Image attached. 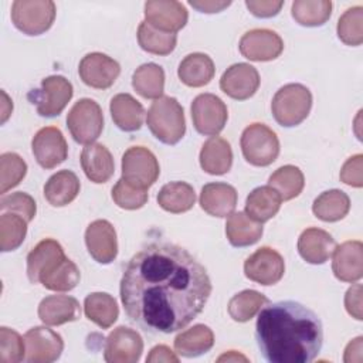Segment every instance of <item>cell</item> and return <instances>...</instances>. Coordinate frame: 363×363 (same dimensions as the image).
I'll return each instance as SVG.
<instances>
[{
    "instance_id": "1",
    "label": "cell",
    "mask_w": 363,
    "mask_h": 363,
    "mask_svg": "<svg viewBox=\"0 0 363 363\" xmlns=\"http://www.w3.org/2000/svg\"><path fill=\"white\" fill-rule=\"evenodd\" d=\"M119 291L132 322L149 333H172L201 313L211 295V281L183 247L152 242L128 261Z\"/></svg>"
},
{
    "instance_id": "48",
    "label": "cell",
    "mask_w": 363,
    "mask_h": 363,
    "mask_svg": "<svg viewBox=\"0 0 363 363\" xmlns=\"http://www.w3.org/2000/svg\"><path fill=\"white\" fill-rule=\"evenodd\" d=\"M339 177L347 186L362 187L363 186V155L357 153L349 157L343 163Z\"/></svg>"
},
{
    "instance_id": "52",
    "label": "cell",
    "mask_w": 363,
    "mask_h": 363,
    "mask_svg": "<svg viewBox=\"0 0 363 363\" xmlns=\"http://www.w3.org/2000/svg\"><path fill=\"white\" fill-rule=\"evenodd\" d=\"M189 4L194 9H197L201 13H218V11H223L224 9H227L231 1H218V0H191L189 1Z\"/></svg>"
},
{
    "instance_id": "28",
    "label": "cell",
    "mask_w": 363,
    "mask_h": 363,
    "mask_svg": "<svg viewBox=\"0 0 363 363\" xmlns=\"http://www.w3.org/2000/svg\"><path fill=\"white\" fill-rule=\"evenodd\" d=\"M216 68L213 60L203 52H193L186 55L177 68L180 81L191 88L207 85L214 77Z\"/></svg>"
},
{
    "instance_id": "12",
    "label": "cell",
    "mask_w": 363,
    "mask_h": 363,
    "mask_svg": "<svg viewBox=\"0 0 363 363\" xmlns=\"http://www.w3.org/2000/svg\"><path fill=\"white\" fill-rule=\"evenodd\" d=\"M26 359L30 363H51L64 350L62 337L50 328L34 326L24 335Z\"/></svg>"
},
{
    "instance_id": "15",
    "label": "cell",
    "mask_w": 363,
    "mask_h": 363,
    "mask_svg": "<svg viewBox=\"0 0 363 363\" xmlns=\"http://www.w3.org/2000/svg\"><path fill=\"white\" fill-rule=\"evenodd\" d=\"M189 20V13L180 1L149 0L145 3V21L153 28L176 34Z\"/></svg>"
},
{
    "instance_id": "54",
    "label": "cell",
    "mask_w": 363,
    "mask_h": 363,
    "mask_svg": "<svg viewBox=\"0 0 363 363\" xmlns=\"http://www.w3.org/2000/svg\"><path fill=\"white\" fill-rule=\"evenodd\" d=\"M218 362H223V360H227V362H238V360H242V362H247L248 359L240 353H237L235 350H230L228 353H224L223 356H220L217 359Z\"/></svg>"
},
{
    "instance_id": "37",
    "label": "cell",
    "mask_w": 363,
    "mask_h": 363,
    "mask_svg": "<svg viewBox=\"0 0 363 363\" xmlns=\"http://www.w3.org/2000/svg\"><path fill=\"white\" fill-rule=\"evenodd\" d=\"M291 14L294 20L305 27L325 24L332 14L330 0H296L292 3Z\"/></svg>"
},
{
    "instance_id": "25",
    "label": "cell",
    "mask_w": 363,
    "mask_h": 363,
    "mask_svg": "<svg viewBox=\"0 0 363 363\" xmlns=\"http://www.w3.org/2000/svg\"><path fill=\"white\" fill-rule=\"evenodd\" d=\"M81 166L85 176L94 183H106L115 172L111 152L101 143H89L81 152Z\"/></svg>"
},
{
    "instance_id": "21",
    "label": "cell",
    "mask_w": 363,
    "mask_h": 363,
    "mask_svg": "<svg viewBox=\"0 0 363 363\" xmlns=\"http://www.w3.org/2000/svg\"><path fill=\"white\" fill-rule=\"evenodd\" d=\"M332 271L339 281L357 282L363 275V245L360 241H345L333 251Z\"/></svg>"
},
{
    "instance_id": "51",
    "label": "cell",
    "mask_w": 363,
    "mask_h": 363,
    "mask_svg": "<svg viewBox=\"0 0 363 363\" xmlns=\"http://www.w3.org/2000/svg\"><path fill=\"white\" fill-rule=\"evenodd\" d=\"M146 362L149 363H157V362H166V363H177L179 357L174 354L173 350H170V347H167L166 345H157L155 346L149 356L146 357Z\"/></svg>"
},
{
    "instance_id": "50",
    "label": "cell",
    "mask_w": 363,
    "mask_h": 363,
    "mask_svg": "<svg viewBox=\"0 0 363 363\" xmlns=\"http://www.w3.org/2000/svg\"><path fill=\"white\" fill-rule=\"evenodd\" d=\"M345 308L347 311V313L357 319L362 320L363 319V312H362V285L360 284H354L352 285L345 295Z\"/></svg>"
},
{
    "instance_id": "44",
    "label": "cell",
    "mask_w": 363,
    "mask_h": 363,
    "mask_svg": "<svg viewBox=\"0 0 363 363\" xmlns=\"http://www.w3.org/2000/svg\"><path fill=\"white\" fill-rule=\"evenodd\" d=\"M27 173V163L14 152L0 156V193L4 194L16 187Z\"/></svg>"
},
{
    "instance_id": "41",
    "label": "cell",
    "mask_w": 363,
    "mask_h": 363,
    "mask_svg": "<svg viewBox=\"0 0 363 363\" xmlns=\"http://www.w3.org/2000/svg\"><path fill=\"white\" fill-rule=\"evenodd\" d=\"M27 234V220L16 213H1L0 216V248L3 252L17 250Z\"/></svg>"
},
{
    "instance_id": "40",
    "label": "cell",
    "mask_w": 363,
    "mask_h": 363,
    "mask_svg": "<svg viewBox=\"0 0 363 363\" xmlns=\"http://www.w3.org/2000/svg\"><path fill=\"white\" fill-rule=\"evenodd\" d=\"M138 43L142 50L156 55H167L176 48L177 35L153 28L146 21L138 27Z\"/></svg>"
},
{
    "instance_id": "38",
    "label": "cell",
    "mask_w": 363,
    "mask_h": 363,
    "mask_svg": "<svg viewBox=\"0 0 363 363\" xmlns=\"http://www.w3.org/2000/svg\"><path fill=\"white\" fill-rule=\"evenodd\" d=\"M268 303V298L254 289H244L235 294L228 301V315L235 322H248L252 319L264 305Z\"/></svg>"
},
{
    "instance_id": "30",
    "label": "cell",
    "mask_w": 363,
    "mask_h": 363,
    "mask_svg": "<svg viewBox=\"0 0 363 363\" xmlns=\"http://www.w3.org/2000/svg\"><path fill=\"white\" fill-rule=\"evenodd\" d=\"M281 196L271 186L255 187L245 200V214L258 223L271 220L281 208Z\"/></svg>"
},
{
    "instance_id": "19",
    "label": "cell",
    "mask_w": 363,
    "mask_h": 363,
    "mask_svg": "<svg viewBox=\"0 0 363 363\" xmlns=\"http://www.w3.org/2000/svg\"><path fill=\"white\" fill-rule=\"evenodd\" d=\"M79 269L78 267L65 257V254H60L51 258L38 272L37 282L50 291L65 292L74 289L79 282Z\"/></svg>"
},
{
    "instance_id": "43",
    "label": "cell",
    "mask_w": 363,
    "mask_h": 363,
    "mask_svg": "<svg viewBox=\"0 0 363 363\" xmlns=\"http://www.w3.org/2000/svg\"><path fill=\"white\" fill-rule=\"evenodd\" d=\"M64 252L61 244L52 238L40 241L27 255V277L30 282L37 284V277L41 268L54 257Z\"/></svg>"
},
{
    "instance_id": "10",
    "label": "cell",
    "mask_w": 363,
    "mask_h": 363,
    "mask_svg": "<svg viewBox=\"0 0 363 363\" xmlns=\"http://www.w3.org/2000/svg\"><path fill=\"white\" fill-rule=\"evenodd\" d=\"M191 119L199 133L217 136L227 123L228 111L214 94H200L191 102Z\"/></svg>"
},
{
    "instance_id": "29",
    "label": "cell",
    "mask_w": 363,
    "mask_h": 363,
    "mask_svg": "<svg viewBox=\"0 0 363 363\" xmlns=\"http://www.w3.org/2000/svg\"><path fill=\"white\" fill-rule=\"evenodd\" d=\"M81 189L77 174L71 170L54 173L44 184V197L54 207H64L75 200Z\"/></svg>"
},
{
    "instance_id": "22",
    "label": "cell",
    "mask_w": 363,
    "mask_h": 363,
    "mask_svg": "<svg viewBox=\"0 0 363 363\" xmlns=\"http://www.w3.org/2000/svg\"><path fill=\"white\" fill-rule=\"evenodd\" d=\"M336 248L335 238L325 230L309 227L298 238V252L309 264L318 265L329 259Z\"/></svg>"
},
{
    "instance_id": "32",
    "label": "cell",
    "mask_w": 363,
    "mask_h": 363,
    "mask_svg": "<svg viewBox=\"0 0 363 363\" xmlns=\"http://www.w3.org/2000/svg\"><path fill=\"white\" fill-rule=\"evenodd\" d=\"M214 345V333L206 325H194L179 333L174 339V349L183 357H197L207 353Z\"/></svg>"
},
{
    "instance_id": "20",
    "label": "cell",
    "mask_w": 363,
    "mask_h": 363,
    "mask_svg": "<svg viewBox=\"0 0 363 363\" xmlns=\"http://www.w3.org/2000/svg\"><path fill=\"white\" fill-rule=\"evenodd\" d=\"M89 255L99 264H111L118 255V240L113 225L106 220H95L85 230Z\"/></svg>"
},
{
    "instance_id": "11",
    "label": "cell",
    "mask_w": 363,
    "mask_h": 363,
    "mask_svg": "<svg viewBox=\"0 0 363 363\" xmlns=\"http://www.w3.org/2000/svg\"><path fill=\"white\" fill-rule=\"evenodd\" d=\"M285 272L282 255L271 247H261L244 262V274L259 285H274L281 281Z\"/></svg>"
},
{
    "instance_id": "5",
    "label": "cell",
    "mask_w": 363,
    "mask_h": 363,
    "mask_svg": "<svg viewBox=\"0 0 363 363\" xmlns=\"http://www.w3.org/2000/svg\"><path fill=\"white\" fill-rule=\"evenodd\" d=\"M240 145L244 159L252 166H269L279 155L278 136L264 123L247 126L242 130Z\"/></svg>"
},
{
    "instance_id": "45",
    "label": "cell",
    "mask_w": 363,
    "mask_h": 363,
    "mask_svg": "<svg viewBox=\"0 0 363 363\" xmlns=\"http://www.w3.org/2000/svg\"><path fill=\"white\" fill-rule=\"evenodd\" d=\"M26 359V342L14 330L6 326L0 328V362L17 363Z\"/></svg>"
},
{
    "instance_id": "26",
    "label": "cell",
    "mask_w": 363,
    "mask_h": 363,
    "mask_svg": "<svg viewBox=\"0 0 363 363\" xmlns=\"http://www.w3.org/2000/svg\"><path fill=\"white\" fill-rule=\"evenodd\" d=\"M111 116L115 125L125 132L139 130L143 125L145 109L130 94H118L111 99Z\"/></svg>"
},
{
    "instance_id": "2",
    "label": "cell",
    "mask_w": 363,
    "mask_h": 363,
    "mask_svg": "<svg viewBox=\"0 0 363 363\" xmlns=\"http://www.w3.org/2000/svg\"><path fill=\"white\" fill-rule=\"evenodd\" d=\"M255 340L269 363H309L323 345L319 316L295 301L264 306L257 318Z\"/></svg>"
},
{
    "instance_id": "7",
    "label": "cell",
    "mask_w": 363,
    "mask_h": 363,
    "mask_svg": "<svg viewBox=\"0 0 363 363\" xmlns=\"http://www.w3.org/2000/svg\"><path fill=\"white\" fill-rule=\"evenodd\" d=\"M67 126L75 142L81 145L94 143L104 129L101 106L94 99H79L67 115Z\"/></svg>"
},
{
    "instance_id": "6",
    "label": "cell",
    "mask_w": 363,
    "mask_h": 363,
    "mask_svg": "<svg viewBox=\"0 0 363 363\" xmlns=\"http://www.w3.org/2000/svg\"><path fill=\"white\" fill-rule=\"evenodd\" d=\"M55 18V3L51 0H16L11 4V21L27 35H40L50 30Z\"/></svg>"
},
{
    "instance_id": "8",
    "label": "cell",
    "mask_w": 363,
    "mask_h": 363,
    "mask_svg": "<svg viewBox=\"0 0 363 363\" xmlns=\"http://www.w3.org/2000/svg\"><path fill=\"white\" fill-rule=\"evenodd\" d=\"M74 94L72 84L62 75H50L41 81L38 89H33L27 98L35 105L37 113L45 118L60 115Z\"/></svg>"
},
{
    "instance_id": "53",
    "label": "cell",
    "mask_w": 363,
    "mask_h": 363,
    "mask_svg": "<svg viewBox=\"0 0 363 363\" xmlns=\"http://www.w3.org/2000/svg\"><path fill=\"white\" fill-rule=\"evenodd\" d=\"M362 340H363V337L359 336V337L353 339V340L347 345V347H346V350H345V362H353L352 352H353V354H357V356H356V360H362Z\"/></svg>"
},
{
    "instance_id": "33",
    "label": "cell",
    "mask_w": 363,
    "mask_h": 363,
    "mask_svg": "<svg viewBox=\"0 0 363 363\" xmlns=\"http://www.w3.org/2000/svg\"><path fill=\"white\" fill-rule=\"evenodd\" d=\"M157 204L169 213L180 214L189 211L196 203L194 189L186 182H170L157 193Z\"/></svg>"
},
{
    "instance_id": "3",
    "label": "cell",
    "mask_w": 363,
    "mask_h": 363,
    "mask_svg": "<svg viewBox=\"0 0 363 363\" xmlns=\"http://www.w3.org/2000/svg\"><path fill=\"white\" fill-rule=\"evenodd\" d=\"M146 123L153 136L164 145H176L186 133L183 106L173 96H160L152 102Z\"/></svg>"
},
{
    "instance_id": "49",
    "label": "cell",
    "mask_w": 363,
    "mask_h": 363,
    "mask_svg": "<svg viewBox=\"0 0 363 363\" xmlns=\"http://www.w3.org/2000/svg\"><path fill=\"white\" fill-rule=\"evenodd\" d=\"M247 9L255 16L261 18H268L272 16H277L284 6V1H275V0H247L245 1Z\"/></svg>"
},
{
    "instance_id": "14",
    "label": "cell",
    "mask_w": 363,
    "mask_h": 363,
    "mask_svg": "<svg viewBox=\"0 0 363 363\" xmlns=\"http://www.w3.org/2000/svg\"><path fill=\"white\" fill-rule=\"evenodd\" d=\"M31 150L37 163L44 169L57 167L68 156L65 138L55 126L41 128L31 140Z\"/></svg>"
},
{
    "instance_id": "16",
    "label": "cell",
    "mask_w": 363,
    "mask_h": 363,
    "mask_svg": "<svg viewBox=\"0 0 363 363\" xmlns=\"http://www.w3.org/2000/svg\"><path fill=\"white\" fill-rule=\"evenodd\" d=\"M78 74L85 85L96 89H106L112 86L119 77L121 65L106 54L89 52L81 60Z\"/></svg>"
},
{
    "instance_id": "4",
    "label": "cell",
    "mask_w": 363,
    "mask_h": 363,
    "mask_svg": "<svg viewBox=\"0 0 363 363\" xmlns=\"http://www.w3.org/2000/svg\"><path fill=\"white\" fill-rule=\"evenodd\" d=\"M312 108V94L302 84H286L272 98V116L281 126L292 128L302 123Z\"/></svg>"
},
{
    "instance_id": "42",
    "label": "cell",
    "mask_w": 363,
    "mask_h": 363,
    "mask_svg": "<svg viewBox=\"0 0 363 363\" xmlns=\"http://www.w3.org/2000/svg\"><path fill=\"white\" fill-rule=\"evenodd\" d=\"M337 37L347 45H360L363 43V7L347 9L337 21Z\"/></svg>"
},
{
    "instance_id": "47",
    "label": "cell",
    "mask_w": 363,
    "mask_h": 363,
    "mask_svg": "<svg viewBox=\"0 0 363 363\" xmlns=\"http://www.w3.org/2000/svg\"><path fill=\"white\" fill-rule=\"evenodd\" d=\"M0 208L1 213H16L21 217H24L27 220V223H30L37 213V204L34 201V199L23 191H17V193H11L9 196H4L0 200Z\"/></svg>"
},
{
    "instance_id": "39",
    "label": "cell",
    "mask_w": 363,
    "mask_h": 363,
    "mask_svg": "<svg viewBox=\"0 0 363 363\" xmlns=\"http://www.w3.org/2000/svg\"><path fill=\"white\" fill-rule=\"evenodd\" d=\"M268 186L275 189L282 200H292L298 197L303 190V173L294 164H285L269 176Z\"/></svg>"
},
{
    "instance_id": "46",
    "label": "cell",
    "mask_w": 363,
    "mask_h": 363,
    "mask_svg": "<svg viewBox=\"0 0 363 363\" xmlns=\"http://www.w3.org/2000/svg\"><path fill=\"white\" fill-rule=\"evenodd\" d=\"M147 190H140L128 184L123 179H119L112 187V200L115 204L125 210H138L147 201Z\"/></svg>"
},
{
    "instance_id": "35",
    "label": "cell",
    "mask_w": 363,
    "mask_h": 363,
    "mask_svg": "<svg viewBox=\"0 0 363 363\" xmlns=\"http://www.w3.org/2000/svg\"><path fill=\"white\" fill-rule=\"evenodd\" d=\"M349 210H350L349 196L345 191L337 189H332L320 193L312 204L313 214L319 220L326 223L342 220L345 216H347Z\"/></svg>"
},
{
    "instance_id": "36",
    "label": "cell",
    "mask_w": 363,
    "mask_h": 363,
    "mask_svg": "<svg viewBox=\"0 0 363 363\" xmlns=\"http://www.w3.org/2000/svg\"><path fill=\"white\" fill-rule=\"evenodd\" d=\"M133 89L146 99H157L164 91V71L155 62H147L136 68L132 75Z\"/></svg>"
},
{
    "instance_id": "27",
    "label": "cell",
    "mask_w": 363,
    "mask_h": 363,
    "mask_svg": "<svg viewBox=\"0 0 363 363\" xmlns=\"http://www.w3.org/2000/svg\"><path fill=\"white\" fill-rule=\"evenodd\" d=\"M199 159L200 166L206 173L220 176L225 174L231 169L233 150L225 139L213 136L201 146Z\"/></svg>"
},
{
    "instance_id": "9",
    "label": "cell",
    "mask_w": 363,
    "mask_h": 363,
    "mask_svg": "<svg viewBox=\"0 0 363 363\" xmlns=\"http://www.w3.org/2000/svg\"><path fill=\"white\" fill-rule=\"evenodd\" d=\"M160 173L156 156L143 146H132L122 156V177L132 187L147 190Z\"/></svg>"
},
{
    "instance_id": "24",
    "label": "cell",
    "mask_w": 363,
    "mask_h": 363,
    "mask_svg": "<svg viewBox=\"0 0 363 363\" xmlns=\"http://www.w3.org/2000/svg\"><path fill=\"white\" fill-rule=\"evenodd\" d=\"M237 190L227 183H208L201 189L200 207L210 216L227 217L237 206Z\"/></svg>"
},
{
    "instance_id": "17",
    "label": "cell",
    "mask_w": 363,
    "mask_h": 363,
    "mask_svg": "<svg viewBox=\"0 0 363 363\" xmlns=\"http://www.w3.org/2000/svg\"><path fill=\"white\" fill-rule=\"evenodd\" d=\"M238 47L240 52L250 61H271L281 55L284 41L272 30L254 28L241 37Z\"/></svg>"
},
{
    "instance_id": "31",
    "label": "cell",
    "mask_w": 363,
    "mask_h": 363,
    "mask_svg": "<svg viewBox=\"0 0 363 363\" xmlns=\"http://www.w3.org/2000/svg\"><path fill=\"white\" fill-rule=\"evenodd\" d=\"M264 233L262 224L248 217L244 211L231 213L225 223V235L233 247L255 244Z\"/></svg>"
},
{
    "instance_id": "23",
    "label": "cell",
    "mask_w": 363,
    "mask_h": 363,
    "mask_svg": "<svg viewBox=\"0 0 363 363\" xmlns=\"http://www.w3.org/2000/svg\"><path fill=\"white\" fill-rule=\"evenodd\" d=\"M81 316L79 302L68 295L45 296L38 305V318L48 326L74 322Z\"/></svg>"
},
{
    "instance_id": "18",
    "label": "cell",
    "mask_w": 363,
    "mask_h": 363,
    "mask_svg": "<svg viewBox=\"0 0 363 363\" xmlns=\"http://www.w3.org/2000/svg\"><path fill=\"white\" fill-rule=\"evenodd\" d=\"M259 86V74L255 67L238 62L228 67L220 78L221 91L233 99L245 101L251 98Z\"/></svg>"
},
{
    "instance_id": "34",
    "label": "cell",
    "mask_w": 363,
    "mask_h": 363,
    "mask_svg": "<svg viewBox=\"0 0 363 363\" xmlns=\"http://www.w3.org/2000/svg\"><path fill=\"white\" fill-rule=\"evenodd\" d=\"M85 316L102 329L111 328L118 316L119 308L113 296L106 292H92L84 301Z\"/></svg>"
},
{
    "instance_id": "13",
    "label": "cell",
    "mask_w": 363,
    "mask_h": 363,
    "mask_svg": "<svg viewBox=\"0 0 363 363\" xmlns=\"http://www.w3.org/2000/svg\"><path fill=\"white\" fill-rule=\"evenodd\" d=\"M143 352L140 335L130 328L118 326L105 342L104 359L108 363H136Z\"/></svg>"
}]
</instances>
